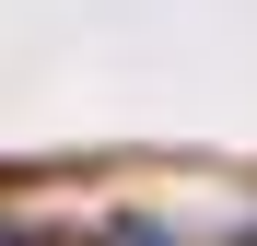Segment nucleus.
Returning a JSON list of instances; mask_svg holds the SVG:
<instances>
[{
	"instance_id": "obj_1",
	"label": "nucleus",
	"mask_w": 257,
	"mask_h": 246,
	"mask_svg": "<svg viewBox=\"0 0 257 246\" xmlns=\"http://www.w3.org/2000/svg\"><path fill=\"white\" fill-rule=\"evenodd\" d=\"M105 246H176L164 223H105Z\"/></svg>"
}]
</instances>
